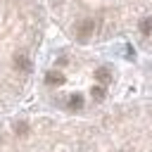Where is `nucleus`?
Wrapping results in <instances>:
<instances>
[{"label":"nucleus","instance_id":"f257e3e1","mask_svg":"<svg viewBox=\"0 0 152 152\" xmlns=\"http://www.w3.org/2000/svg\"><path fill=\"white\" fill-rule=\"evenodd\" d=\"M93 31H95V19H83L81 26H78V31H76V38H78L81 43H86V40L93 36Z\"/></svg>","mask_w":152,"mask_h":152},{"label":"nucleus","instance_id":"f03ea898","mask_svg":"<svg viewBox=\"0 0 152 152\" xmlns=\"http://www.w3.org/2000/svg\"><path fill=\"white\" fill-rule=\"evenodd\" d=\"M95 78H97L100 83H109V81H112V71H109V66H100V69H95Z\"/></svg>","mask_w":152,"mask_h":152},{"label":"nucleus","instance_id":"7ed1b4c3","mask_svg":"<svg viewBox=\"0 0 152 152\" xmlns=\"http://www.w3.org/2000/svg\"><path fill=\"white\" fill-rule=\"evenodd\" d=\"M45 83H48V86H62V83H64V76H62L59 71H50V74L45 76Z\"/></svg>","mask_w":152,"mask_h":152},{"label":"nucleus","instance_id":"20e7f679","mask_svg":"<svg viewBox=\"0 0 152 152\" xmlns=\"http://www.w3.org/2000/svg\"><path fill=\"white\" fill-rule=\"evenodd\" d=\"M14 69H19V71H28L31 64H28V59H26L24 55H14Z\"/></svg>","mask_w":152,"mask_h":152},{"label":"nucleus","instance_id":"39448f33","mask_svg":"<svg viewBox=\"0 0 152 152\" xmlns=\"http://www.w3.org/2000/svg\"><path fill=\"white\" fill-rule=\"evenodd\" d=\"M83 107V97L78 95V93H74L71 97H69V109H81Z\"/></svg>","mask_w":152,"mask_h":152},{"label":"nucleus","instance_id":"423d86ee","mask_svg":"<svg viewBox=\"0 0 152 152\" xmlns=\"http://www.w3.org/2000/svg\"><path fill=\"white\" fill-rule=\"evenodd\" d=\"M140 33H142V36L152 33V17H145V19L140 21Z\"/></svg>","mask_w":152,"mask_h":152},{"label":"nucleus","instance_id":"0eeeda50","mask_svg":"<svg viewBox=\"0 0 152 152\" xmlns=\"http://www.w3.org/2000/svg\"><path fill=\"white\" fill-rule=\"evenodd\" d=\"M90 95H93V97L100 102V100H104V88H102V86H95V88L90 90Z\"/></svg>","mask_w":152,"mask_h":152},{"label":"nucleus","instance_id":"6e6552de","mask_svg":"<svg viewBox=\"0 0 152 152\" xmlns=\"http://www.w3.org/2000/svg\"><path fill=\"white\" fill-rule=\"evenodd\" d=\"M14 131H17V135H24V133H26V131H28V126H26V124H24V121H19V124H17V126H14Z\"/></svg>","mask_w":152,"mask_h":152}]
</instances>
